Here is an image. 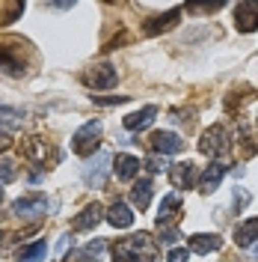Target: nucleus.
Here are the masks:
<instances>
[{"mask_svg":"<svg viewBox=\"0 0 258 262\" xmlns=\"http://www.w3.org/2000/svg\"><path fill=\"white\" fill-rule=\"evenodd\" d=\"M178 212H181V194H169V196H163L161 212H158V227H161V229L172 227V221L178 217Z\"/></svg>","mask_w":258,"mask_h":262,"instance_id":"nucleus-11","label":"nucleus"},{"mask_svg":"<svg viewBox=\"0 0 258 262\" xmlns=\"http://www.w3.org/2000/svg\"><path fill=\"white\" fill-rule=\"evenodd\" d=\"M24 122V114L15 111V107H0V128L3 131H12Z\"/></svg>","mask_w":258,"mask_h":262,"instance_id":"nucleus-23","label":"nucleus"},{"mask_svg":"<svg viewBox=\"0 0 258 262\" xmlns=\"http://www.w3.org/2000/svg\"><path fill=\"white\" fill-rule=\"evenodd\" d=\"M68 247H71V235H63L60 245H57V256H60V259H65V250H68Z\"/></svg>","mask_w":258,"mask_h":262,"instance_id":"nucleus-29","label":"nucleus"},{"mask_svg":"<svg viewBox=\"0 0 258 262\" xmlns=\"http://www.w3.org/2000/svg\"><path fill=\"white\" fill-rule=\"evenodd\" d=\"M246 203H249V194H246V191H235V206H238V209H243Z\"/></svg>","mask_w":258,"mask_h":262,"instance_id":"nucleus-31","label":"nucleus"},{"mask_svg":"<svg viewBox=\"0 0 258 262\" xmlns=\"http://www.w3.org/2000/svg\"><path fill=\"white\" fill-rule=\"evenodd\" d=\"M252 259H258V245H255V247H252Z\"/></svg>","mask_w":258,"mask_h":262,"instance_id":"nucleus-33","label":"nucleus"},{"mask_svg":"<svg viewBox=\"0 0 258 262\" xmlns=\"http://www.w3.org/2000/svg\"><path fill=\"white\" fill-rule=\"evenodd\" d=\"M48 209H50V203L45 194H24L12 203V212L18 217H36V214H45Z\"/></svg>","mask_w":258,"mask_h":262,"instance_id":"nucleus-4","label":"nucleus"},{"mask_svg":"<svg viewBox=\"0 0 258 262\" xmlns=\"http://www.w3.org/2000/svg\"><path fill=\"white\" fill-rule=\"evenodd\" d=\"M18 176V164L12 158H0V185H9Z\"/></svg>","mask_w":258,"mask_h":262,"instance_id":"nucleus-25","label":"nucleus"},{"mask_svg":"<svg viewBox=\"0 0 258 262\" xmlns=\"http://www.w3.org/2000/svg\"><path fill=\"white\" fill-rule=\"evenodd\" d=\"M101 217H104V209H101L98 203H89V206L71 221V227L78 229V232H83V229H95L98 224H101Z\"/></svg>","mask_w":258,"mask_h":262,"instance_id":"nucleus-12","label":"nucleus"},{"mask_svg":"<svg viewBox=\"0 0 258 262\" xmlns=\"http://www.w3.org/2000/svg\"><path fill=\"white\" fill-rule=\"evenodd\" d=\"M24 152H27V155H30L33 161H45V155H48V149L42 146V140H39V137H30V140H24Z\"/></svg>","mask_w":258,"mask_h":262,"instance_id":"nucleus-24","label":"nucleus"},{"mask_svg":"<svg viewBox=\"0 0 258 262\" xmlns=\"http://www.w3.org/2000/svg\"><path fill=\"white\" fill-rule=\"evenodd\" d=\"M113 259L116 262H158L161 253H158V245L151 242L148 232H137V235H128V238L116 242Z\"/></svg>","mask_w":258,"mask_h":262,"instance_id":"nucleus-1","label":"nucleus"},{"mask_svg":"<svg viewBox=\"0 0 258 262\" xmlns=\"http://www.w3.org/2000/svg\"><path fill=\"white\" fill-rule=\"evenodd\" d=\"M148 146L154 149L158 155H175V152L184 149V140L178 137L175 131H154L148 137Z\"/></svg>","mask_w":258,"mask_h":262,"instance_id":"nucleus-6","label":"nucleus"},{"mask_svg":"<svg viewBox=\"0 0 258 262\" xmlns=\"http://www.w3.org/2000/svg\"><path fill=\"white\" fill-rule=\"evenodd\" d=\"M98 143H101V122L89 119L86 125H81V128L74 131V137H71V152H74V155H92L98 149Z\"/></svg>","mask_w":258,"mask_h":262,"instance_id":"nucleus-2","label":"nucleus"},{"mask_svg":"<svg viewBox=\"0 0 258 262\" xmlns=\"http://www.w3.org/2000/svg\"><path fill=\"white\" fill-rule=\"evenodd\" d=\"M187 256H190V250H184V247H172V250L166 253L169 262H187Z\"/></svg>","mask_w":258,"mask_h":262,"instance_id":"nucleus-26","label":"nucleus"},{"mask_svg":"<svg viewBox=\"0 0 258 262\" xmlns=\"http://www.w3.org/2000/svg\"><path fill=\"white\" fill-rule=\"evenodd\" d=\"M9 146H12L9 134H6V131H0V152H3V149H9Z\"/></svg>","mask_w":258,"mask_h":262,"instance_id":"nucleus-32","label":"nucleus"},{"mask_svg":"<svg viewBox=\"0 0 258 262\" xmlns=\"http://www.w3.org/2000/svg\"><path fill=\"white\" fill-rule=\"evenodd\" d=\"M45 253H48V245H45V242H33V245H27V247L18 250L15 262H42L45 259Z\"/></svg>","mask_w":258,"mask_h":262,"instance_id":"nucleus-21","label":"nucleus"},{"mask_svg":"<svg viewBox=\"0 0 258 262\" xmlns=\"http://www.w3.org/2000/svg\"><path fill=\"white\" fill-rule=\"evenodd\" d=\"M98 104H125L128 101V96H110V98H104V96H95Z\"/></svg>","mask_w":258,"mask_h":262,"instance_id":"nucleus-28","label":"nucleus"},{"mask_svg":"<svg viewBox=\"0 0 258 262\" xmlns=\"http://www.w3.org/2000/svg\"><path fill=\"white\" fill-rule=\"evenodd\" d=\"M113 173L122 182H131L140 173V158H134V155H119V158H113Z\"/></svg>","mask_w":258,"mask_h":262,"instance_id":"nucleus-17","label":"nucleus"},{"mask_svg":"<svg viewBox=\"0 0 258 262\" xmlns=\"http://www.w3.org/2000/svg\"><path fill=\"white\" fill-rule=\"evenodd\" d=\"M154 116H158V107H154V104H145V107H140V111H134L131 116H125V128L128 131H143V128H148V125L154 122Z\"/></svg>","mask_w":258,"mask_h":262,"instance_id":"nucleus-13","label":"nucleus"},{"mask_svg":"<svg viewBox=\"0 0 258 262\" xmlns=\"http://www.w3.org/2000/svg\"><path fill=\"white\" fill-rule=\"evenodd\" d=\"M110 161H113V158H110L107 152H98L95 158L83 167V182H86L89 188H101V185L107 182V164Z\"/></svg>","mask_w":258,"mask_h":262,"instance_id":"nucleus-5","label":"nucleus"},{"mask_svg":"<svg viewBox=\"0 0 258 262\" xmlns=\"http://www.w3.org/2000/svg\"><path fill=\"white\" fill-rule=\"evenodd\" d=\"M116 81H119V72L110 63H101L86 72V83L95 86V90H110V86H116Z\"/></svg>","mask_w":258,"mask_h":262,"instance_id":"nucleus-8","label":"nucleus"},{"mask_svg":"<svg viewBox=\"0 0 258 262\" xmlns=\"http://www.w3.org/2000/svg\"><path fill=\"white\" fill-rule=\"evenodd\" d=\"M145 167H148L151 173H161L163 167H166V158H151V161H145Z\"/></svg>","mask_w":258,"mask_h":262,"instance_id":"nucleus-30","label":"nucleus"},{"mask_svg":"<svg viewBox=\"0 0 258 262\" xmlns=\"http://www.w3.org/2000/svg\"><path fill=\"white\" fill-rule=\"evenodd\" d=\"M193 179H196V170L190 161H181V164H172L169 167V182H172V188H178V191H187L193 185Z\"/></svg>","mask_w":258,"mask_h":262,"instance_id":"nucleus-9","label":"nucleus"},{"mask_svg":"<svg viewBox=\"0 0 258 262\" xmlns=\"http://www.w3.org/2000/svg\"><path fill=\"white\" fill-rule=\"evenodd\" d=\"M104 247H107V242H104V238H95V242H89V245L78 253V259L74 262H98L101 259V253H104Z\"/></svg>","mask_w":258,"mask_h":262,"instance_id":"nucleus-22","label":"nucleus"},{"mask_svg":"<svg viewBox=\"0 0 258 262\" xmlns=\"http://www.w3.org/2000/svg\"><path fill=\"white\" fill-rule=\"evenodd\" d=\"M235 27L241 33H255L258 30V3L243 0L235 6Z\"/></svg>","mask_w":258,"mask_h":262,"instance_id":"nucleus-7","label":"nucleus"},{"mask_svg":"<svg viewBox=\"0 0 258 262\" xmlns=\"http://www.w3.org/2000/svg\"><path fill=\"white\" fill-rule=\"evenodd\" d=\"M223 238L220 235H211V232H196L190 235V250L193 253H211V250H220Z\"/></svg>","mask_w":258,"mask_h":262,"instance_id":"nucleus-18","label":"nucleus"},{"mask_svg":"<svg viewBox=\"0 0 258 262\" xmlns=\"http://www.w3.org/2000/svg\"><path fill=\"white\" fill-rule=\"evenodd\" d=\"M0 72H6V75H24L27 69H24V63L21 60H15L12 54H9V45H0Z\"/></svg>","mask_w":258,"mask_h":262,"instance_id":"nucleus-20","label":"nucleus"},{"mask_svg":"<svg viewBox=\"0 0 258 262\" xmlns=\"http://www.w3.org/2000/svg\"><path fill=\"white\" fill-rule=\"evenodd\" d=\"M223 176H226V164H208V170L199 176V191H202V194L217 191L220 182H223Z\"/></svg>","mask_w":258,"mask_h":262,"instance_id":"nucleus-14","label":"nucleus"},{"mask_svg":"<svg viewBox=\"0 0 258 262\" xmlns=\"http://www.w3.org/2000/svg\"><path fill=\"white\" fill-rule=\"evenodd\" d=\"M0 203H3V188H0Z\"/></svg>","mask_w":258,"mask_h":262,"instance_id":"nucleus-34","label":"nucleus"},{"mask_svg":"<svg viewBox=\"0 0 258 262\" xmlns=\"http://www.w3.org/2000/svg\"><path fill=\"white\" fill-rule=\"evenodd\" d=\"M161 242H163V245H175V242H178V229L175 227L161 229Z\"/></svg>","mask_w":258,"mask_h":262,"instance_id":"nucleus-27","label":"nucleus"},{"mask_svg":"<svg viewBox=\"0 0 258 262\" xmlns=\"http://www.w3.org/2000/svg\"><path fill=\"white\" fill-rule=\"evenodd\" d=\"M151 194H154V185H151V179H143L137 182L134 188H131V203H134V209H148V203H151Z\"/></svg>","mask_w":258,"mask_h":262,"instance_id":"nucleus-19","label":"nucleus"},{"mask_svg":"<svg viewBox=\"0 0 258 262\" xmlns=\"http://www.w3.org/2000/svg\"><path fill=\"white\" fill-rule=\"evenodd\" d=\"M258 242V217H249L235 227V245L238 247H249Z\"/></svg>","mask_w":258,"mask_h":262,"instance_id":"nucleus-16","label":"nucleus"},{"mask_svg":"<svg viewBox=\"0 0 258 262\" xmlns=\"http://www.w3.org/2000/svg\"><path fill=\"white\" fill-rule=\"evenodd\" d=\"M178 18H181V9H169L166 15L151 18V21L143 27V33L145 36H158V33H163V30H172V27L178 24Z\"/></svg>","mask_w":258,"mask_h":262,"instance_id":"nucleus-15","label":"nucleus"},{"mask_svg":"<svg viewBox=\"0 0 258 262\" xmlns=\"http://www.w3.org/2000/svg\"><path fill=\"white\" fill-rule=\"evenodd\" d=\"M104 217H107V221H110L116 229H128L131 224H134V212H131L128 203H122V200H116L113 206L104 212Z\"/></svg>","mask_w":258,"mask_h":262,"instance_id":"nucleus-10","label":"nucleus"},{"mask_svg":"<svg viewBox=\"0 0 258 262\" xmlns=\"http://www.w3.org/2000/svg\"><path fill=\"white\" fill-rule=\"evenodd\" d=\"M228 149V134L223 125H211V128L202 131L199 137V152L208 155V158H223Z\"/></svg>","mask_w":258,"mask_h":262,"instance_id":"nucleus-3","label":"nucleus"}]
</instances>
